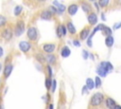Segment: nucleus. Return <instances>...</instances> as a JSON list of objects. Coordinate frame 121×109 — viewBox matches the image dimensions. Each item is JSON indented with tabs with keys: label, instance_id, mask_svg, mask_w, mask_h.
Wrapping results in <instances>:
<instances>
[{
	"label": "nucleus",
	"instance_id": "obj_29",
	"mask_svg": "<svg viewBox=\"0 0 121 109\" xmlns=\"http://www.w3.org/2000/svg\"><path fill=\"white\" fill-rule=\"evenodd\" d=\"M98 4L101 6V7H105V6H107L108 4H109V1L108 0H103V1H99L98 2Z\"/></svg>",
	"mask_w": 121,
	"mask_h": 109
},
{
	"label": "nucleus",
	"instance_id": "obj_20",
	"mask_svg": "<svg viewBox=\"0 0 121 109\" xmlns=\"http://www.w3.org/2000/svg\"><path fill=\"white\" fill-rule=\"evenodd\" d=\"M46 61L49 64H55L56 63V56L53 55V54H48L46 56Z\"/></svg>",
	"mask_w": 121,
	"mask_h": 109
},
{
	"label": "nucleus",
	"instance_id": "obj_21",
	"mask_svg": "<svg viewBox=\"0 0 121 109\" xmlns=\"http://www.w3.org/2000/svg\"><path fill=\"white\" fill-rule=\"evenodd\" d=\"M102 30H103V33H104L105 35H107V36H111V34H112V30H111L110 27H106V26H103V27H102Z\"/></svg>",
	"mask_w": 121,
	"mask_h": 109
},
{
	"label": "nucleus",
	"instance_id": "obj_30",
	"mask_svg": "<svg viewBox=\"0 0 121 109\" xmlns=\"http://www.w3.org/2000/svg\"><path fill=\"white\" fill-rule=\"evenodd\" d=\"M56 90V81L54 80L53 82H52V85H51V91L52 92H54Z\"/></svg>",
	"mask_w": 121,
	"mask_h": 109
},
{
	"label": "nucleus",
	"instance_id": "obj_2",
	"mask_svg": "<svg viewBox=\"0 0 121 109\" xmlns=\"http://www.w3.org/2000/svg\"><path fill=\"white\" fill-rule=\"evenodd\" d=\"M25 31V23L23 21H19L15 27V35L20 36Z\"/></svg>",
	"mask_w": 121,
	"mask_h": 109
},
{
	"label": "nucleus",
	"instance_id": "obj_38",
	"mask_svg": "<svg viewBox=\"0 0 121 109\" xmlns=\"http://www.w3.org/2000/svg\"><path fill=\"white\" fill-rule=\"evenodd\" d=\"M120 27H121V23H119L118 25H115V26H114V28L116 29V28H119Z\"/></svg>",
	"mask_w": 121,
	"mask_h": 109
},
{
	"label": "nucleus",
	"instance_id": "obj_5",
	"mask_svg": "<svg viewBox=\"0 0 121 109\" xmlns=\"http://www.w3.org/2000/svg\"><path fill=\"white\" fill-rule=\"evenodd\" d=\"M56 48V45L55 44H52V43H47V44H44L43 45V49L46 52V53H51L55 50Z\"/></svg>",
	"mask_w": 121,
	"mask_h": 109
},
{
	"label": "nucleus",
	"instance_id": "obj_25",
	"mask_svg": "<svg viewBox=\"0 0 121 109\" xmlns=\"http://www.w3.org/2000/svg\"><path fill=\"white\" fill-rule=\"evenodd\" d=\"M57 35H58V37H61V36H62V28H61V25L58 26V27H57Z\"/></svg>",
	"mask_w": 121,
	"mask_h": 109
},
{
	"label": "nucleus",
	"instance_id": "obj_31",
	"mask_svg": "<svg viewBox=\"0 0 121 109\" xmlns=\"http://www.w3.org/2000/svg\"><path fill=\"white\" fill-rule=\"evenodd\" d=\"M49 9L51 10V13H52V12H53V13H56V12L58 11L57 8H55L54 6H51V7H49Z\"/></svg>",
	"mask_w": 121,
	"mask_h": 109
},
{
	"label": "nucleus",
	"instance_id": "obj_27",
	"mask_svg": "<svg viewBox=\"0 0 121 109\" xmlns=\"http://www.w3.org/2000/svg\"><path fill=\"white\" fill-rule=\"evenodd\" d=\"M51 85H52V81H51V80H50L49 78L45 79V86L47 87V89H49Z\"/></svg>",
	"mask_w": 121,
	"mask_h": 109
},
{
	"label": "nucleus",
	"instance_id": "obj_39",
	"mask_svg": "<svg viewBox=\"0 0 121 109\" xmlns=\"http://www.w3.org/2000/svg\"><path fill=\"white\" fill-rule=\"evenodd\" d=\"M114 109H121V106H120V105H116V106L114 107Z\"/></svg>",
	"mask_w": 121,
	"mask_h": 109
},
{
	"label": "nucleus",
	"instance_id": "obj_41",
	"mask_svg": "<svg viewBox=\"0 0 121 109\" xmlns=\"http://www.w3.org/2000/svg\"><path fill=\"white\" fill-rule=\"evenodd\" d=\"M1 69H2V64H1V63H0V71H1Z\"/></svg>",
	"mask_w": 121,
	"mask_h": 109
},
{
	"label": "nucleus",
	"instance_id": "obj_10",
	"mask_svg": "<svg viewBox=\"0 0 121 109\" xmlns=\"http://www.w3.org/2000/svg\"><path fill=\"white\" fill-rule=\"evenodd\" d=\"M100 65H101L102 67H104L108 72H110V71H112V70L113 69L112 64L111 63H109V62H102V63H100Z\"/></svg>",
	"mask_w": 121,
	"mask_h": 109
},
{
	"label": "nucleus",
	"instance_id": "obj_33",
	"mask_svg": "<svg viewBox=\"0 0 121 109\" xmlns=\"http://www.w3.org/2000/svg\"><path fill=\"white\" fill-rule=\"evenodd\" d=\"M73 44H74L76 46H79V45H80V43H79L78 40H74V41H73Z\"/></svg>",
	"mask_w": 121,
	"mask_h": 109
},
{
	"label": "nucleus",
	"instance_id": "obj_19",
	"mask_svg": "<svg viewBox=\"0 0 121 109\" xmlns=\"http://www.w3.org/2000/svg\"><path fill=\"white\" fill-rule=\"evenodd\" d=\"M86 86L88 87V89H93V88L95 86L94 81H93L91 78H88V79L86 80Z\"/></svg>",
	"mask_w": 121,
	"mask_h": 109
},
{
	"label": "nucleus",
	"instance_id": "obj_32",
	"mask_svg": "<svg viewBox=\"0 0 121 109\" xmlns=\"http://www.w3.org/2000/svg\"><path fill=\"white\" fill-rule=\"evenodd\" d=\"M61 28H62V35H65L67 32V27H65L63 25H61Z\"/></svg>",
	"mask_w": 121,
	"mask_h": 109
},
{
	"label": "nucleus",
	"instance_id": "obj_8",
	"mask_svg": "<svg viewBox=\"0 0 121 109\" xmlns=\"http://www.w3.org/2000/svg\"><path fill=\"white\" fill-rule=\"evenodd\" d=\"M67 10H68V13H69L71 16H73V15L76 14V12L78 11V5H77V4H71V5L68 7Z\"/></svg>",
	"mask_w": 121,
	"mask_h": 109
},
{
	"label": "nucleus",
	"instance_id": "obj_6",
	"mask_svg": "<svg viewBox=\"0 0 121 109\" xmlns=\"http://www.w3.org/2000/svg\"><path fill=\"white\" fill-rule=\"evenodd\" d=\"M88 22L90 25H95L97 23V16L95 13H90L88 15Z\"/></svg>",
	"mask_w": 121,
	"mask_h": 109
},
{
	"label": "nucleus",
	"instance_id": "obj_11",
	"mask_svg": "<svg viewBox=\"0 0 121 109\" xmlns=\"http://www.w3.org/2000/svg\"><path fill=\"white\" fill-rule=\"evenodd\" d=\"M106 106H107L109 109H114V107L116 106V104H115V101H114L112 99L108 98V99L106 100Z\"/></svg>",
	"mask_w": 121,
	"mask_h": 109
},
{
	"label": "nucleus",
	"instance_id": "obj_3",
	"mask_svg": "<svg viewBox=\"0 0 121 109\" xmlns=\"http://www.w3.org/2000/svg\"><path fill=\"white\" fill-rule=\"evenodd\" d=\"M26 34H27V37L31 40V41H35L36 39H37V30H36V28L35 27H29L28 29H27V32H26Z\"/></svg>",
	"mask_w": 121,
	"mask_h": 109
},
{
	"label": "nucleus",
	"instance_id": "obj_7",
	"mask_svg": "<svg viewBox=\"0 0 121 109\" xmlns=\"http://www.w3.org/2000/svg\"><path fill=\"white\" fill-rule=\"evenodd\" d=\"M2 36H3V38L6 39V40H10L11 37H12V31L10 30V28H6V29L3 30Z\"/></svg>",
	"mask_w": 121,
	"mask_h": 109
},
{
	"label": "nucleus",
	"instance_id": "obj_9",
	"mask_svg": "<svg viewBox=\"0 0 121 109\" xmlns=\"http://www.w3.org/2000/svg\"><path fill=\"white\" fill-rule=\"evenodd\" d=\"M12 68H13V66H12L11 64H8L5 66V69H4V76H5V78H8L10 75V73L12 71Z\"/></svg>",
	"mask_w": 121,
	"mask_h": 109
},
{
	"label": "nucleus",
	"instance_id": "obj_4",
	"mask_svg": "<svg viewBox=\"0 0 121 109\" xmlns=\"http://www.w3.org/2000/svg\"><path fill=\"white\" fill-rule=\"evenodd\" d=\"M31 47V45L26 41H22L19 43V48L23 52H27Z\"/></svg>",
	"mask_w": 121,
	"mask_h": 109
},
{
	"label": "nucleus",
	"instance_id": "obj_35",
	"mask_svg": "<svg viewBox=\"0 0 121 109\" xmlns=\"http://www.w3.org/2000/svg\"><path fill=\"white\" fill-rule=\"evenodd\" d=\"M47 69H48V72H49V76H52V70H51L50 65H48V66H47Z\"/></svg>",
	"mask_w": 121,
	"mask_h": 109
},
{
	"label": "nucleus",
	"instance_id": "obj_16",
	"mask_svg": "<svg viewBox=\"0 0 121 109\" xmlns=\"http://www.w3.org/2000/svg\"><path fill=\"white\" fill-rule=\"evenodd\" d=\"M66 27H67V30L71 33V34H75L76 33V27H74V25H73V23L72 22H67V25H66Z\"/></svg>",
	"mask_w": 121,
	"mask_h": 109
},
{
	"label": "nucleus",
	"instance_id": "obj_26",
	"mask_svg": "<svg viewBox=\"0 0 121 109\" xmlns=\"http://www.w3.org/2000/svg\"><path fill=\"white\" fill-rule=\"evenodd\" d=\"M95 85L96 88L100 87V85H101V81H100L99 77H95Z\"/></svg>",
	"mask_w": 121,
	"mask_h": 109
},
{
	"label": "nucleus",
	"instance_id": "obj_23",
	"mask_svg": "<svg viewBox=\"0 0 121 109\" xmlns=\"http://www.w3.org/2000/svg\"><path fill=\"white\" fill-rule=\"evenodd\" d=\"M22 9H23V8H22L21 6H16L15 9H14V14H15L16 16H18V15L21 13Z\"/></svg>",
	"mask_w": 121,
	"mask_h": 109
},
{
	"label": "nucleus",
	"instance_id": "obj_37",
	"mask_svg": "<svg viewBox=\"0 0 121 109\" xmlns=\"http://www.w3.org/2000/svg\"><path fill=\"white\" fill-rule=\"evenodd\" d=\"M3 53H4V50H3V48L0 46V58L3 56Z\"/></svg>",
	"mask_w": 121,
	"mask_h": 109
},
{
	"label": "nucleus",
	"instance_id": "obj_40",
	"mask_svg": "<svg viewBox=\"0 0 121 109\" xmlns=\"http://www.w3.org/2000/svg\"><path fill=\"white\" fill-rule=\"evenodd\" d=\"M53 108H54L53 104H49V109H53Z\"/></svg>",
	"mask_w": 121,
	"mask_h": 109
},
{
	"label": "nucleus",
	"instance_id": "obj_1",
	"mask_svg": "<svg viewBox=\"0 0 121 109\" xmlns=\"http://www.w3.org/2000/svg\"><path fill=\"white\" fill-rule=\"evenodd\" d=\"M102 100H103V95L101 93H95L93 95L91 99V104L93 106H97L102 102Z\"/></svg>",
	"mask_w": 121,
	"mask_h": 109
},
{
	"label": "nucleus",
	"instance_id": "obj_14",
	"mask_svg": "<svg viewBox=\"0 0 121 109\" xmlns=\"http://www.w3.org/2000/svg\"><path fill=\"white\" fill-rule=\"evenodd\" d=\"M89 32H90V29H89L88 27H85V28H83V29L81 30L80 34H79V36H80V39H81V40H85V39L88 37V35H89Z\"/></svg>",
	"mask_w": 121,
	"mask_h": 109
},
{
	"label": "nucleus",
	"instance_id": "obj_17",
	"mask_svg": "<svg viewBox=\"0 0 121 109\" xmlns=\"http://www.w3.org/2000/svg\"><path fill=\"white\" fill-rule=\"evenodd\" d=\"M70 52H71V51H70V49H69L68 46H63L62 49H61V51H60V54H61L62 57L66 58V57H68V56L70 55Z\"/></svg>",
	"mask_w": 121,
	"mask_h": 109
},
{
	"label": "nucleus",
	"instance_id": "obj_34",
	"mask_svg": "<svg viewBox=\"0 0 121 109\" xmlns=\"http://www.w3.org/2000/svg\"><path fill=\"white\" fill-rule=\"evenodd\" d=\"M82 53H83V58H84V59H87V58H88V52H87L86 50H83Z\"/></svg>",
	"mask_w": 121,
	"mask_h": 109
},
{
	"label": "nucleus",
	"instance_id": "obj_28",
	"mask_svg": "<svg viewBox=\"0 0 121 109\" xmlns=\"http://www.w3.org/2000/svg\"><path fill=\"white\" fill-rule=\"evenodd\" d=\"M36 58H37V60H38L39 62H42V63H43V62H44V61L46 60V58H45V57H43V55H41V54L37 55V56H36Z\"/></svg>",
	"mask_w": 121,
	"mask_h": 109
},
{
	"label": "nucleus",
	"instance_id": "obj_36",
	"mask_svg": "<svg viewBox=\"0 0 121 109\" xmlns=\"http://www.w3.org/2000/svg\"><path fill=\"white\" fill-rule=\"evenodd\" d=\"M87 89H88V87H87V86L85 85V86H84V87L82 88V94H84V93H86V92H87V91H86Z\"/></svg>",
	"mask_w": 121,
	"mask_h": 109
},
{
	"label": "nucleus",
	"instance_id": "obj_22",
	"mask_svg": "<svg viewBox=\"0 0 121 109\" xmlns=\"http://www.w3.org/2000/svg\"><path fill=\"white\" fill-rule=\"evenodd\" d=\"M81 7H82V9H83L85 12H89V11H90V9H91L90 5H89V4H87V3H85V2L81 4Z\"/></svg>",
	"mask_w": 121,
	"mask_h": 109
},
{
	"label": "nucleus",
	"instance_id": "obj_18",
	"mask_svg": "<svg viewBox=\"0 0 121 109\" xmlns=\"http://www.w3.org/2000/svg\"><path fill=\"white\" fill-rule=\"evenodd\" d=\"M105 44H106V45H107L108 47H111V46L113 45V38H112V35L106 37V39H105Z\"/></svg>",
	"mask_w": 121,
	"mask_h": 109
},
{
	"label": "nucleus",
	"instance_id": "obj_13",
	"mask_svg": "<svg viewBox=\"0 0 121 109\" xmlns=\"http://www.w3.org/2000/svg\"><path fill=\"white\" fill-rule=\"evenodd\" d=\"M53 5H55V6H57V9H58V12H60V13H62L64 10H65V6L64 5H62V4H60L59 2H57V1H54L53 2Z\"/></svg>",
	"mask_w": 121,
	"mask_h": 109
},
{
	"label": "nucleus",
	"instance_id": "obj_12",
	"mask_svg": "<svg viewBox=\"0 0 121 109\" xmlns=\"http://www.w3.org/2000/svg\"><path fill=\"white\" fill-rule=\"evenodd\" d=\"M96 73H97L99 76H101V77H105V76L107 75L108 71H107L104 67H102V66L99 64V65H98V67L96 68Z\"/></svg>",
	"mask_w": 121,
	"mask_h": 109
},
{
	"label": "nucleus",
	"instance_id": "obj_24",
	"mask_svg": "<svg viewBox=\"0 0 121 109\" xmlns=\"http://www.w3.org/2000/svg\"><path fill=\"white\" fill-rule=\"evenodd\" d=\"M7 24V18L3 15H0V27H3Z\"/></svg>",
	"mask_w": 121,
	"mask_h": 109
},
{
	"label": "nucleus",
	"instance_id": "obj_15",
	"mask_svg": "<svg viewBox=\"0 0 121 109\" xmlns=\"http://www.w3.org/2000/svg\"><path fill=\"white\" fill-rule=\"evenodd\" d=\"M51 16H52V13H51V11H49V10H43V11L41 13V18H42V19H44V20L50 19Z\"/></svg>",
	"mask_w": 121,
	"mask_h": 109
}]
</instances>
